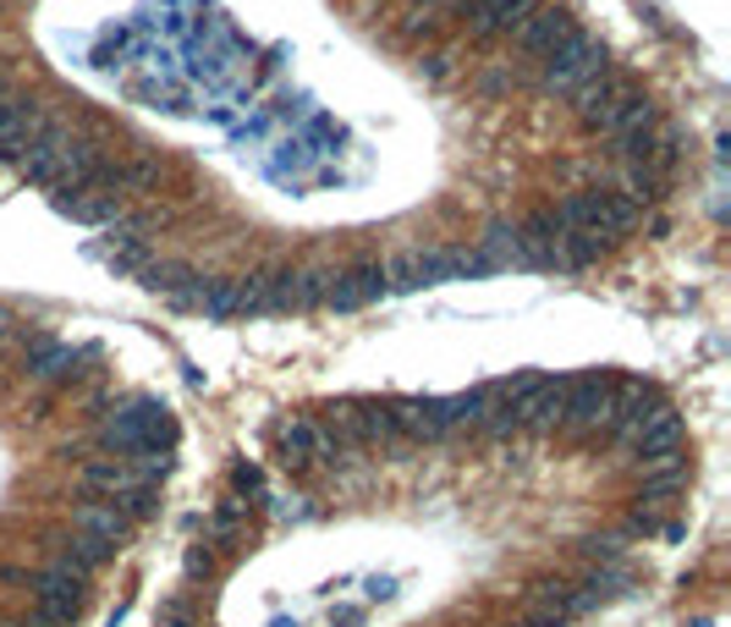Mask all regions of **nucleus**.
<instances>
[{"label":"nucleus","instance_id":"14","mask_svg":"<svg viewBox=\"0 0 731 627\" xmlns=\"http://www.w3.org/2000/svg\"><path fill=\"white\" fill-rule=\"evenodd\" d=\"M231 484H237V495H270L265 490V473L254 469V463H231Z\"/></svg>","mask_w":731,"mask_h":627},{"label":"nucleus","instance_id":"18","mask_svg":"<svg viewBox=\"0 0 731 627\" xmlns=\"http://www.w3.org/2000/svg\"><path fill=\"white\" fill-rule=\"evenodd\" d=\"M11 122H17V105H11V100H6V94H0V133H6V127H11Z\"/></svg>","mask_w":731,"mask_h":627},{"label":"nucleus","instance_id":"7","mask_svg":"<svg viewBox=\"0 0 731 627\" xmlns=\"http://www.w3.org/2000/svg\"><path fill=\"white\" fill-rule=\"evenodd\" d=\"M374 298H385V270H380V259H358V265H347V270H330V287H325V309H363V304H374Z\"/></svg>","mask_w":731,"mask_h":627},{"label":"nucleus","instance_id":"15","mask_svg":"<svg viewBox=\"0 0 731 627\" xmlns=\"http://www.w3.org/2000/svg\"><path fill=\"white\" fill-rule=\"evenodd\" d=\"M506 83H512V72H501V66H495V72H484V78L473 83V94H478V100H495Z\"/></svg>","mask_w":731,"mask_h":627},{"label":"nucleus","instance_id":"11","mask_svg":"<svg viewBox=\"0 0 731 627\" xmlns=\"http://www.w3.org/2000/svg\"><path fill=\"white\" fill-rule=\"evenodd\" d=\"M573 28H578V22H573L562 6H539V11H534V17L512 33V39H517V50H523V55H550V50L573 33Z\"/></svg>","mask_w":731,"mask_h":627},{"label":"nucleus","instance_id":"9","mask_svg":"<svg viewBox=\"0 0 731 627\" xmlns=\"http://www.w3.org/2000/svg\"><path fill=\"white\" fill-rule=\"evenodd\" d=\"M545 0H473L467 17H473V39H512Z\"/></svg>","mask_w":731,"mask_h":627},{"label":"nucleus","instance_id":"13","mask_svg":"<svg viewBox=\"0 0 731 627\" xmlns=\"http://www.w3.org/2000/svg\"><path fill=\"white\" fill-rule=\"evenodd\" d=\"M215 573H220V556L198 539V545L187 551V578H215Z\"/></svg>","mask_w":731,"mask_h":627},{"label":"nucleus","instance_id":"3","mask_svg":"<svg viewBox=\"0 0 731 627\" xmlns=\"http://www.w3.org/2000/svg\"><path fill=\"white\" fill-rule=\"evenodd\" d=\"M616 380L621 374H567L562 430H573V435H605L610 408H616Z\"/></svg>","mask_w":731,"mask_h":627},{"label":"nucleus","instance_id":"8","mask_svg":"<svg viewBox=\"0 0 731 627\" xmlns=\"http://www.w3.org/2000/svg\"><path fill=\"white\" fill-rule=\"evenodd\" d=\"M380 270H385V292H419V287H440L445 281L440 248H397Z\"/></svg>","mask_w":731,"mask_h":627},{"label":"nucleus","instance_id":"19","mask_svg":"<svg viewBox=\"0 0 731 627\" xmlns=\"http://www.w3.org/2000/svg\"><path fill=\"white\" fill-rule=\"evenodd\" d=\"M0 627H28V623H0Z\"/></svg>","mask_w":731,"mask_h":627},{"label":"nucleus","instance_id":"2","mask_svg":"<svg viewBox=\"0 0 731 627\" xmlns=\"http://www.w3.org/2000/svg\"><path fill=\"white\" fill-rule=\"evenodd\" d=\"M610 72V55H605V44L588 33V28H573L550 55H539V89L545 94H584L588 83H599Z\"/></svg>","mask_w":731,"mask_h":627},{"label":"nucleus","instance_id":"4","mask_svg":"<svg viewBox=\"0 0 731 627\" xmlns=\"http://www.w3.org/2000/svg\"><path fill=\"white\" fill-rule=\"evenodd\" d=\"M83 358H89V347H72L66 336H50V330H33V336L22 341V369H28V380H39V386H66V380H78V374H83Z\"/></svg>","mask_w":731,"mask_h":627},{"label":"nucleus","instance_id":"10","mask_svg":"<svg viewBox=\"0 0 731 627\" xmlns=\"http://www.w3.org/2000/svg\"><path fill=\"white\" fill-rule=\"evenodd\" d=\"M248 523H254V501L226 495V501L204 517V545H209V551H237V545L248 539Z\"/></svg>","mask_w":731,"mask_h":627},{"label":"nucleus","instance_id":"6","mask_svg":"<svg viewBox=\"0 0 731 627\" xmlns=\"http://www.w3.org/2000/svg\"><path fill=\"white\" fill-rule=\"evenodd\" d=\"M397 419H402V441H413V446H440V441L456 435L451 397H402Z\"/></svg>","mask_w":731,"mask_h":627},{"label":"nucleus","instance_id":"1","mask_svg":"<svg viewBox=\"0 0 731 627\" xmlns=\"http://www.w3.org/2000/svg\"><path fill=\"white\" fill-rule=\"evenodd\" d=\"M556 209V220L567 226V232H588V237H599V243H616V237H627L638 220H644V209L632 204V198H621L616 187H578V193H567L562 204H550Z\"/></svg>","mask_w":731,"mask_h":627},{"label":"nucleus","instance_id":"5","mask_svg":"<svg viewBox=\"0 0 731 627\" xmlns=\"http://www.w3.org/2000/svg\"><path fill=\"white\" fill-rule=\"evenodd\" d=\"M270 446H276L281 469H292V473L319 469V463L330 458V452H325V435H319V424H313V413H287V419H276V424H270Z\"/></svg>","mask_w":731,"mask_h":627},{"label":"nucleus","instance_id":"12","mask_svg":"<svg viewBox=\"0 0 731 627\" xmlns=\"http://www.w3.org/2000/svg\"><path fill=\"white\" fill-rule=\"evenodd\" d=\"M55 209H61L66 220H78V226H111V220H122V215H127V204H122V198L94 193V187H83V193H55Z\"/></svg>","mask_w":731,"mask_h":627},{"label":"nucleus","instance_id":"16","mask_svg":"<svg viewBox=\"0 0 731 627\" xmlns=\"http://www.w3.org/2000/svg\"><path fill=\"white\" fill-rule=\"evenodd\" d=\"M159 627H193V606H187V600H171V606L159 611Z\"/></svg>","mask_w":731,"mask_h":627},{"label":"nucleus","instance_id":"17","mask_svg":"<svg viewBox=\"0 0 731 627\" xmlns=\"http://www.w3.org/2000/svg\"><path fill=\"white\" fill-rule=\"evenodd\" d=\"M445 78H451V61H445V55H424V83H430V89H440Z\"/></svg>","mask_w":731,"mask_h":627}]
</instances>
